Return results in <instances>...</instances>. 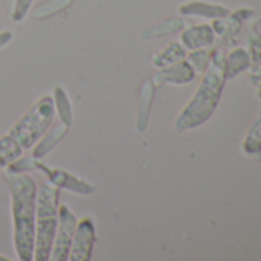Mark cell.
I'll return each instance as SVG.
<instances>
[{
	"label": "cell",
	"mask_w": 261,
	"mask_h": 261,
	"mask_svg": "<svg viewBox=\"0 0 261 261\" xmlns=\"http://www.w3.org/2000/svg\"><path fill=\"white\" fill-rule=\"evenodd\" d=\"M181 16H200L207 19H224L229 16V10L223 5H215L203 0H192V2L183 4L178 8Z\"/></svg>",
	"instance_id": "7c38bea8"
},
{
	"label": "cell",
	"mask_w": 261,
	"mask_h": 261,
	"mask_svg": "<svg viewBox=\"0 0 261 261\" xmlns=\"http://www.w3.org/2000/svg\"><path fill=\"white\" fill-rule=\"evenodd\" d=\"M224 59L226 54L221 48L212 49L209 68L206 69L195 94L178 114L174 123L177 133H185V130L195 129L204 124L215 112L226 83Z\"/></svg>",
	"instance_id": "7a4b0ae2"
},
{
	"label": "cell",
	"mask_w": 261,
	"mask_h": 261,
	"mask_svg": "<svg viewBox=\"0 0 261 261\" xmlns=\"http://www.w3.org/2000/svg\"><path fill=\"white\" fill-rule=\"evenodd\" d=\"M252 14H253L252 10H249V8H240V10H237L233 13H229V16H227L226 20L215 19L214 23H212V30H214L215 36L221 37L223 40H229L230 42L241 31L243 22L246 19H249Z\"/></svg>",
	"instance_id": "9c48e42d"
},
{
	"label": "cell",
	"mask_w": 261,
	"mask_h": 261,
	"mask_svg": "<svg viewBox=\"0 0 261 261\" xmlns=\"http://www.w3.org/2000/svg\"><path fill=\"white\" fill-rule=\"evenodd\" d=\"M71 4H72V0H49V2H46V4H43L42 7H39V8L33 13V16H34L36 19H45V17H49V16H53V14H56V13L65 10V8L69 7Z\"/></svg>",
	"instance_id": "7402d4cb"
},
{
	"label": "cell",
	"mask_w": 261,
	"mask_h": 261,
	"mask_svg": "<svg viewBox=\"0 0 261 261\" xmlns=\"http://www.w3.org/2000/svg\"><path fill=\"white\" fill-rule=\"evenodd\" d=\"M34 0H16L14 5H13V11H11V19L14 22H22L28 11L31 10V5H33Z\"/></svg>",
	"instance_id": "cb8c5ba5"
},
{
	"label": "cell",
	"mask_w": 261,
	"mask_h": 261,
	"mask_svg": "<svg viewBox=\"0 0 261 261\" xmlns=\"http://www.w3.org/2000/svg\"><path fill=\"white\" fill-rule=\"evenodd\" d=\"M259 97H261V95H259Z\"/></svg>",
	"instance_id": "f1b7e54d"
},
{
	"label": "cell",
	"mask_w": 261,
	"mask_h": 261,
	"mask_svg": "<svg viewBox=\"0 0 261 261\" xmlns=\"http://www.w3.org/2000/svg\"><path fill=\"white\" fill-rule=\"evenodd\" d=\"M36 171H40L42 174L46 175L48 181L51 185H54L56 188H59L60 191H68V192H74V194H80V195H91L97 191L95 185L72 175L66 171L62 169H54V168H48L46 165H43L40 160L36 162Z\"/></svg>",
	"instance_id": "8992f818"
},
{
	"label": "cell",
	"mask_w": 261,
	"mask_h": 261,
	"mask_svg": "<svg viewBox=\"0 0 261 261\" xmlns=\"http://www.w3.org/2000/svg\"><path fill=\"white\" fill-rule=\"evenodd\" d=\"M11 40H13V33H11L10 30L0 33V49H2L5 45H8Z\"/></svg>",
	"instance_id": "484cf974"
},
{
	"label": "cell",
	"mask_w": 261,
	"mask_h": 261,
	"mask_svg": "<svg viewBox=\"0 0 261 261\" xmlns=\"http://www.w3.org/2000/svg\"><path fill=\"white\" fill-rule=\"evenodd\" d=\"M249 82L258 89L261 95V63H250V66L246 69Z\"/></svg>",
	"instance_id": "d4e9b609"
},
{
	"label": "cell",
	"mask_w": 261,
	"mask_h": 261,
	"mask_svg": "<svg viewBox=\"0 0 261 261\" xmlns=\"http://www.w3.org/2000/svg\"><path fill=\"white\" fill-rule=\"evenodd\" d=\"M246 42H247L246 49H247V53L250 56L252 63H261V34L256 31L255 27L249 28Z\"/></svg>",
	"instance_id": "44dd1931"
},
{
	"label": "cell",
	"mask_w": 261,
	"mask_h": 261,
	"mask_svg": "<svg viewBox=\"0 0 261 261\" xmlns=\"http://www.w3.org/2000/svg\"><path fill=\"white\" fill-rule=\"evenodd\" d=\"M252 60L246 48L235 46L232 48L224 59V77L226 80H232L250 66Z\"/></svg>",
	"instance_id": "4fadbf2b"
},
{
	"label": "cell",
	"mask_w": 261,
	"mask_h": 261,
	"mask_svg": "<svg viewBox=\"0 0 261 261\" xmlns=\"http://www.w3.org/2000/svg\"><path fill=\"white\" fill-rule=\"evenodd\" d=\"M195 71L186 59L159 69L154 74V85H188L195 79Z\"/></svg>",
	"instance_id": "ba28073f"
},
{
	"label": "cell",
	"mask_w": 261,
	"mask_h": 261,
	"mask_svg": "<svg viewBox=\"0 0 261 261\" xmlns=\"http://www.w3.org/2000/svg\"><path fill=\"white\" fill-rule=\"evenodd\" d=\"M154 97H155V85L152 80H146L142 86V95H140V101H139V108H137L136 126H137L139 133H145L148 127Z\"/></svg>",
	"instance_id": "5bb4252c"
},
{
	"label": "cell",
	"mask_w": 261,
	"mask_h": 261,
	"mask_svg": "<svg viewBox=\"0 0 261 261\" xmlns=\"http://www.w3.org/2000/svg\"><path fill=\"white\" fill-rule=\"evenodd\" d=\"M211 57H212V49L209 48H198V49H192L189 54H186V60L189 62V65L194 68L195 72L198 74H204L206 69L211 65Z\"/></svg>",
	"instance_id": "ffe728a7"
},
{
	"label": "cell",
	"mask_w": 261,
	"mask_h": 261,
	"mask_svg": "<svg viewBox=\"0 0 261 261\" xmlns=\"http://www.w3.org/2000/svg\"><path fill=\"white\" fill-rule=\"evenodd\" d=\"M259 155H261V152H259Z\"/></svg>",
	"instance_id": "83f0119b"
},
{
	"label": "cell",
	"mask_w": 261,
	"mask_h": 261,
	"mask_svg": "<svg viewBox=\"0 0 261 261\" xmlns=\"http://www.w3.org/2000/svg\"><path fill=\"white\" fill-rule=\"evenodd\" d=\"M69 127L66 124H63L62 121L59 124H56L53 129H48L46 133L39 139V142L34 145L33 149V157L37 160H42L43 157H46L68 134Z\"/></svg>",
	"instance_id": "8fae6325"
},
{
	"label": "cell",
	"mask_w": 261,
	"mask_h": 261,
	"mask_svg": "<svg viewBox=\"0 0 261 261\" xmlns=\"http://www.w3.org/2000/svg\"><path fill=\"white\" fill-rule=\"evenodd\" d=\"M11 192L14 249L20 261L34 259L37 183L28 174H5Z\"/></svg>",
	"instance_id": "6da1fadb"
},
{
	"label": "cell",
	"mask_w": 261,
	"mask_h": 261,
	"mask_svg": "<svg viewBox=\"0 0 261 261\" xmlns=\"http://www.w3.org/2000/svg\"><path fill=\"white\" fill-rule=\"evenodd\" d=\"M188 49L181 45V42H171L168 43L160 53L154 54L152 57V66L157 69L171 66L183 59H186V53Z\"/></svg>",
	"instance_id": "9a60e30c"
},
{
	"label": "cell",
	"mask_w": 261,
	"mask_h": 261,
	"mask_svg": "<svg viewBox=\"0 0 261 261\" xmlns=\"http://www.w3.org/2000/svg\"><path fill=\"white\" fill-rule=\"evenodd\" d=\"M59 197L60 189L49 181L37 188L36 206V240H34V259L49 261L51 249L59 223Z\"/></svg>",
	"instance_id": "3957f363"
},
{
	"label": "cell",
	"mask_w": 261,
	"mask_h": 261,
	"mask_svg": "<svg viewBox=\"0 0 261 261\" xmlns=\"http://www.w3.org/2000/svg\"><path fill=\"white\" fill-rule=\"evenodd\" d=\"M183 30H185V20L178 19V17H171V19L162 20V22L152 25L151 28L145 30L142 33V39L143 40H154V39L172 36V34L180 33Z\"/></svg>",
	"instance_id": "2e32d148"
},
{
	"label": "cell",
	"mask_w": 261,
	"mask_h": 261,
	"mask_svg": "<svg viewBox=\"0 0 261 261\" xmlns=\"http://www.w3.org/2000/svg\"><path fill=\"white\" fill-rule=\"evenodd\" d=\"M95 224L92 217H83L77 220L69 258L71 261H88L92 256V249L95 244Z\"/></svg>",
	"instance_id": "52a82bcc"
},
{
	"label": "cell",
	"mask_w": 261,
	"mask_h": 261,
	"mask_svg": "<svg viewBox=\"0 0 261 261\" xmlns=\"http://www.w3.org/2000/svg\"><path fill=\"white\" fill-rule=\"evenodd\" d=\"M36 162L37 159L31 157H19L17 160H14L8 168L7 172L10 174H23V172H30V171H36Z\"/></svg>",
	"instance_id": "603a6c76"
},
{
	"label": "cell",
	"mask_w": 261,
	"mask_h": 261,
	"mask_svg": "<svg viewBox=\"0 0 261 261\" xmlns=\"http://www.w3.org/2000/svg\"><path fill=\"white\" fill-rule=\"evenodd\" d=\"M56 108L51 95H43L39 98L30 111L11 127L10 136L22 146V149H31L39 139L51 127L54 120Z\"/></svg>",
	"instance_id": "277c9868"
},
{
	"label": "cell",
	"mask_w": 261,
	"mask_h": 261,
	"mask_svg": "<svg viewBox=\"0 0 261 261\" xmlns=\"http://www.w3.org/2000/svg\"><path fill=\"white\" fill-rule=\"evenodd\" d=\"M53 100H54V108H56V112H57L60 121L63 124H66L68 127H71L72 120H74V112H72V103L69 100L66 89L63 86H56Z\"/></svg>",
	"instance_id": "e0dca14e"
},
{
	"label": "cell",
	"mask_w": 261,
	"mask_h": 261,
	"mask_svg": "<svg viewBox=\"0 0 261 261\" xmlns=\"http://www.w3.org/2000/svg\"><path fill=\"white\" fill-rule=\"evenodd\" d=\"M215 42V33L211 25H192L181 31V45L192 51L198 48H209Z\"/></svg>",
	"instance_id": "30bf717a"
},
{
	"label": "cell",
	"mask_w": 261,
	"mask_h": 261,
	"mask_svg": "<svg viewBox=\"0 0 261 261\" xmlns=\"http://www.w3.org/2000/svg\"><path fill=\"white\" fill-rule=\"evenodd\" d=\"M22 146L10 134L0 137V169L8 168L14 160L22 155Z\"/></svg>",
	"instance_id": "d6986e66"
},
{
	"label": "cell",
	"mask_w": 261,
	"mask_h": 261,
	"mask_svg": "<svg viewBox=\"0 0 261 261\" xmlns=\"http://www.w3.org/2000/svg\"><path fill=\"white\" fill-rule=\"evenodd\" d=\"M75 226H77V217L69 209V206L59 204V223H57V230H56L49 259L66 261L69 258Z\"/></svg>",
	"instance_id": "5b68a950"
},
{
	"label": "cell",
	"mask_w": 261,
	"mask_h": 261,
	"mask_svg": "<svg viewBox=\"0 0 261 261\" xmlns=\"http://www.w3.org/2000/svg\"><path fill=\"white\" fill-rule=\"evenodd\" d=\"M0 261H10V258L4 256V255H0Z\"/></svg>",
	"instance_id": "4316f807"
},
{
	"label": "cell",
	"mask_w": 261,
	"mask_h": 261,
	"mask_svg": "<svg viewBox=\"0 0 261 261\" xmlns=\"http://www.w3.org/2000/svg\"><path fill=\"white\" fill-rule=\"evenodd\" d=\"M243 152L246 155H259L261 152V115H258L246 130L243 139Z\"/></svg>",
	"instance_id": "ac0fdd59"
}]
</instances>
